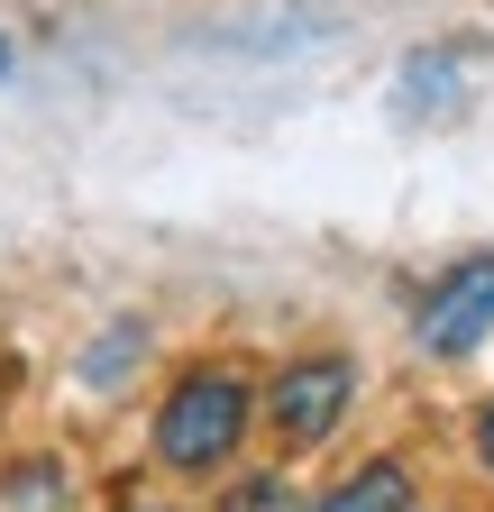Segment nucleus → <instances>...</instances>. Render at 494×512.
Segmentation results:
<instances>
[{"label": "nucleus", "mask_w": 494, "mask_h": 512, "mask_svg": "<svg viewBox=\"0 0 494 512\" xmlns=\"http://www.w3.org/2000/svg\"><path fill=\"white\" fill-rule=\"evenodd\" d=\"M129 357H147V320H110V339L83 357V375H92V384H110L119 366H129Z\"/></svg>", "instance_id": "39448f33"}, {"label": "nucleus", "mask_w": 494, "mask_h": 512, "mask_svg": "<svg viewBox=\"0 0 494 512\" xmlns=\"http://www.w3.org/2000/svg\"><path fill=\"white\" fill-rule=\"evenodd\" d=\"M247 375L238 366H193L165 394V412H156V458L174 467V476H211V467H229L238 458V439H247Z\"/></svg>", "instance_id": "f257e3e1"}, {"label": "nucleus", "mask_w": 494, "mask_h": 512, "mask_svg": "<svg viewBox=\"0 0 494 512\" xmlns=\"http://www.w3.org/2000/svg\"><path fill=\"white\" fill-rule=\"evenodd\" d=\"M412 339H421L430 357H467V348L494 339V256H458V266L421 293Z\"/></svg>", "instance_id": "7ed1b4c3"}, {"label": "nucleus", "mask_w": 494, "mask_h": 512, "mask_svg": "<svg viewBox=\"0 0 494 512\" xmlns=\"http://www.w3.org/2000/svg\"><path fill=\"white\" fill-rule=\"evenodd\" d=\"M220 512H293V485L284 476H247V485H229Z\"/></svg>", "instance_id": "423d86ee"}, {"label": "nucleus", "mask_w": 494, "mask_h": 512, "mask_svg": "<svg viewBox=\"0 0 494 512\" xmlns=\"http://www.w3.org/2000/svg\"><path fill=\"white\" fill-rule=\"evenodd\" d=\"M476 458H485V476H494V403H485V421H476Z\"/></svg>", "instance_id": "0eeeda50"}, {"label": "nucleus", "mask_w": 494, "mask_h": 512, "mask_svg": "<svg viewBox=\"0 0 494 512\" xmlns=\"http://www.w3.org/2000/svg\"><path fill=\"white\" fill-rule=\"evenodd\" d=\"M348 403H357V357H339V348L293 357L266 384V430H275V448H321L348 421Z\"/></svg>", "instance_id": "f03ea898"}, {"label": "nucleus", "mask_w": 494, "mask_h": 512, "mask_svg": "<svg viewBox=\"0 0 494 512\" xmlns=\"http://www.w3.org/2000/svg\"><path fill=\"white\" fill-rule=\"evenodd\" d=\"M403 503H412V476H403L394 458H366V467H357L348 485H330L312 512H403Z\"/></svg>", "instance_id": "20e7f679"}, {"label": "nucleus", "mask_w": 494, "mask_h": 512, "mask_svg": "<svg viewBox=\"0 0 494 512\" xmlns=\"http://www.w3.org/2000/svg\"><path fill=\"white\" fill-rule=\"evenodd\" d=\"M147 512H156V503H147Z\"/></svg>", "instance_id": "9d476101"}, {"label": "nucleus", "mask_w": 494, "mask_h": 512, "mask_svg": "<svg viewBox=\"0 0 494 512\" xmlns=\"http://www.w3.org/2000/svg\"><path fill=\"white\" fill-rule=\"evenodd\" d=\"M0 64H10V46H0Z\"/></svg>", "instance_id": "1a4fd4ad"}, {"label": "nucleus", "mask_w": 494, "mask_h": 512, "mask_svg": "<svg viewBox=\"0 0 494 512\" xmlns=\"http://www.w3.org/2000/svg\"><path fill=\"white\" fill-rule=\"evenodd\" d=\"M0 394H10V366H0Z\"/></svg>", "instance_id": "6e6552de"}]
</instances>
